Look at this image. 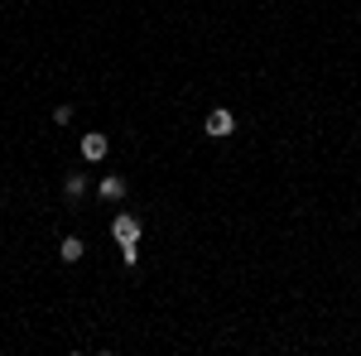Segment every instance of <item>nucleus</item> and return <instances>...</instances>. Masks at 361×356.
<instances>
[{
  "label": "nucleus",
  "mask_w": 361,
  "mask_h": 356,
  "mask_svg": "<svg viewBox=\"0 0 361 356\" xmlns=\"http://www.w3.org/2000/svg\"><path fill=\"white\" fill-rule=\"evenodd\" d=\"M140 217L135 212H116L111 217V236H116V246H140Z\"/></svg>",
  "instance_id": "f257e3e1"
},
{
  "label": "nucleus",
  "mask_w": 361,
  "mask_h": 356,
  "mask_svg": "<svg viewBox=\"0 0 361 356\" xmlns=\"http://www.w3.org/2000/svg\"><path fill=\"white\" fill-rule=\"evenodd\" d=\"M202 130H207L212 140H227V135L236 130V116H231L227 106H217V111H207V125H202Z\"/></svg>",
  "instance_id": "f03ea898"
},
{
  "label": "nucleus",
  "mask_w": 361,
  "mask_h": 356,
  "mask_svg": "<svg viewBox=\"0 0 361 356\" xmlns=\"http://www.w3.org/2000/svg\"><path fill=\"white\" fill-rule=\"evenodd\" d=\"M78 150H82V159H87V164H96V159H106V150H111V140H106L101 130H87Z\"/></svg>",
  "instance_id": "7ed1b4c3"
},
{
  "label": "nucleus",
  "mask_w": 361,
  "mask_h": 356,
  "mask_svg": "<svg viewBox=\"0 0 361 356\" xmlns=\"http://www.w3.org/2000/svg\"><path fill=\"white\" fill-rule=\"evenodd\" d=\"M58 256H63V260L73 265V260H82V256H87V241H82V236H63V246H58Z\"/></svg>",
  "instance_id": "20e7f679"
},
{
  "label": "nucleus",
  "mask_w": 361,
  "mask_h": 356,
  "mask_svg": "<svg viewBox=\"0 0 361 356\" xmlns=\"http://www.w3.org/2000/svg\"><path fill=\"white\" fill-rule=\"evenodd\" d=\"M96 193H101V197H106V202H121V197H125V178H121V174L101 178V188H96Z\"/></svg>",
  "instance_id": "39448f33"
},
{
  "label": "nucleus",
  "mask_w": 361,
  "mask_h": 356,
  "mask_svg": "<svg viewBox=\"0 0 361 356\" xmlns=\"http://www.w3.org/2000/svg\"><path fill=\"white\" fill-rule=\"evenodd\" d=\"M63 197H68V202H82V197H87V174H68V183H63Z\"/></svg>",
  "instance_id": "423d86ee"
},
{
  "label": "nucleus",
  "mask_w": 361,
  "mask_h": 356,
  "mask_svg": "<svg viewBox=\"0 0 361 356\" xmlns=\"http://www.w3.org/2000/svg\"><path fill=\"white\" fill-rule=\"evenodd\" d=\"M121 260H125V269L140 265V246H121Z\"/></svg>",
  "instance_id": "0eeeda50"
}]
</instances>
